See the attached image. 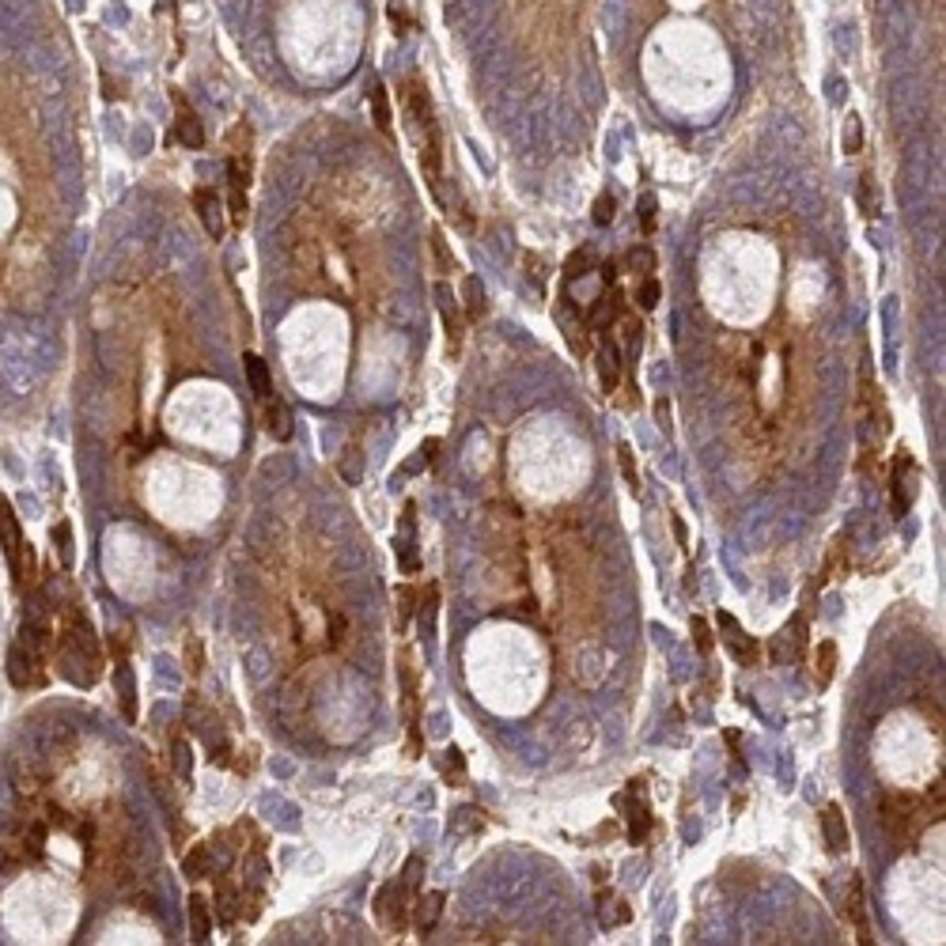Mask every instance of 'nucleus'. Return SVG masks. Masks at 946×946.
Returning a JSON list of instances; mask_svg holds the SVG:
<instances>
[{
	"instance_id": "obj_1",
	"label": "nucleus",
	"mask_w": 946,
	"mask_h": 946,
	"mask_svg": "<svg viewBox=\"0 0 946 946\" xmlns=\"http://www.w3.org/2000/svg\"><path fill=\"white\" fill-rule=\"evenodd\" d=\"M49 610L58 613V629H53V663H58L61 678H68L80 689H91L103 674L99 632L91 629L76 594H72L68 602H53Z\"/></svg>"
},
{
	"instance_id": "obj_2",
	"label": "nucleus",
	"mask_w": 946,
	"mask_h": 946,
	"mask_svg": "<svg viewBox=\"0 0 946 946\" xmlns=\"http://www.w3.org/2000/svg\"><path fill=\"white\" fill-rule=\"evenodd\" d=\"M0 549H4L15 591H27V587L39 584V557H34L31 541L23 538L20 515H15V507H12L8 496H0Z\"/></svg>"
},
{
	"instance_id": "obj_3",
	"label": "nucleus",
	"mask_w": 946,
	"mask_h": 946,
	"mask_svg": "<svg viewBox=\"0 0 946 946\" xmlns=\"http://www.w3.org/2000/svg\"><path fill=\"white\" fill-rule=\"evenodd\" d=\"M879 814H882V829L894 836L897 844H913L916 833H920V826H927L920 799L901 795V791H882Z\"/></svg>"
},
{
	"instance_id": "obj_4",
	"label": "nucleus",
	"mask_w": 946,
	"mask_h": 946,
	"mask_svg": "<svg viewBox=\"0 0 946 946\" xmlns=\"http://www.w3.org/2000/svg\"><path fill=\"white\" fill-rule=\"evenodd\" d=\"M409 913H413V894L406 889L402 879L379 886V894H375V920H379V927H383V932L402 935L406 927H409Z\"/></svg>"
},
{
	"instance_id": "obj_5",
	"label": "nucleus",
	"mask_w": 946,
	"mask_h": 946,
	"mask_svg": "<svg viewBox=\"0 0 946 946\" xmlns=\"http://www.w3.org/2000/svg\"><path fill=\"white\" fill-rule=\"evenodd\" d=\"M716 625H719V632H723V644H727V651L735 655V659L742 663V666H757L761 663V644H757V636H750L745 632L738 621L731 613H716Z\"/></svg>"
},
{
	"instance_id": "obj_6",
	"label": "nucleus",
	"mask_w": 946,
	"mask_h": 946,
	"mask_svg": "<svg viewBox=\"0 0 946 946\" xmlns=\"http://www.w3.org/2000/svg\"><path fill=\"white\" fill-rule=\"evenodd\" d=\"M629 311V303H625V288H617V284H610L602 296H598L587 311H584V322H587V330H594V334H606V330H613V322L621 318Z\"/></svg>"
},
{
	"instance_id": "obj_7",
	"label": "nucleus",
	"mask_w": 946,
	"mask_h": 946,
	"mask_svg": "<svg viewBox=\"0 0 946 946\" xmlns=\"http://www.w3.org/2000/svg\"><path fill=\"white\" fill-rule=\"evenodd\" d=\"M435 307H440V318H443V330H447L451 353H459V349H462V337H466V318H462L459 296H454V288H451L447 281L435 284Z\"/></svg>"
},
{
	"instance_id": "obj_8",
	"label": "nucleus",
	"mask_w": 946,
	"mask_h": 946,
	"mask_svg": "<svg viewBox=\"0 0 946 946\" xmlns=\"http://www.w3.org/2000/svg\"><path fill=\"white\" fill-rule=\"evenodd\" d=\"M640 788H644V780H629V791L617 795V807H625V814H629V841L632 844H640L651 829V810L644 803Z\"/></svg>"
},
{
	"instance_id": "obj_9",
	"label": "nucleus",
	"mask_w": 946,
	"mask_h": 946,
	"mask_svg": "<svg viewBox=\"0 0 946 946\" xmlns=\"http://www.w3.org/2000/svg\"><path fill=\"white\" fill-rule=\"evenodd\" d=\"M402 704H406V731H409V754H421V693H416V674L402 655Z\"/></svg>"
},
{
	"instance_id": "obj_10",
	"label": "nucleus",
	"mask_w": 946,
	"mask_h": 946,
	"mask_svg": "<svg viewBox=\"0 0 946 946\" xmlns=\"http://www.w3.org/2000/svg\"><path fill=\"white\" fill-rule=\"evenodd\" d=\"M621 371H625V353H621V344H617V337L606 330V334H602V344H598V383H602L606 394L617 390V383H621Z\"/></svg>"
},
{
	"instance_id": "obj_11",
	"label": "nucleus",
	"mask_w": 946,
	"mask_h": 946,
	"mask_svg": "<svg viewBox=\"0 0 946 946\" xmlns=\"http://www.w3.org/2000/svg\"><path fill=\"white\" fill-rule=\"evenodd\" d=\"M174 140L182 144V148H205V125H201V118L193 114V106L182 99V95H174Z\"/></svg>"
},
{
	"instance_id": "obj_12",
	"label": "nucleus",
	"mask_w": 946,
	"mask_h": 946,
	"mask_svg": "<svg viewBox=\"0 0 946 946\" xmlns=\"http://www.w3.org/2000/svg\"><path fill=\"white\" fill-rule=\"evenodd\" d=\"M193 209H197V220H201V228L212 235L216 243L224 239V201H220V193L201 186V190H193Z\"/></svg>"
},
{
	"instance_id": "obj_13",
	"label": "nucleus",
	"mask_w": 946,
	"mask_h": 946,
	"mask_svg": "<svg viewBox=\"0 0 946 946\" xmlns=\"http://www.w3.org/2000/svg\"><path fill=\"white\" fill-rule=\"evenodd\" d=\"M443 905H447V894H443V889H428V894L421 889V894L413 897V913H409L413 924H416V932H421V935H432V927L440 924V916H443Z\"/></svg>"
},
{
	"instance_id": "obj_14",
	"label": "nucleus",
	"mask_w": 946,
	"mask_h": 946,
	"mask_svg": "<svg viewBox=\"0 0 946 946\" xmlns=\"http://www.w3.org/2000/svg\"><path fill=\"white\" fill-rule=\"evenodd\" d=\"M822 836H826V848L833 852V856L848 852L852 836H848V817H844L841 803H826V810H822Z\"/></svg>"
},
{
	"instance_id": "obj_15",
	"label": "nucleus",
	"mask_w": 946,
	"mask_h": 946,
	"mask_svg": "<svg viewBox=\"0 0 946 946\" xmlns=\"http://www.w3.org/2000/svg\"><path fill=\"white\" fill-rule=\"evenodd\" d=\"M114 693H118V704H121V716L129 723H137V678H133L129 659L114 663Z\"/></svg>"
},
{
	"instance_id": "obj_16",
	"label": "nucleus",
	"mask_w": 946,
	"mask_h": 946,
	"mask_svg": "<svg viewBox=\"0 0 946 946\" xmlns=\"http://www.w3.org/2000/svg\"><path fill=\"white\" fill-rule=\"evenodd\" d=\"M265 428H269V435H272L277 443H288V440H292V432H296L292 409H288L277 394H272L269 402H265Z\"/></svg>"
},
{
	"instance_id": "obj_17",
	"label": "nucleus",
	"mask_w": 946,
	"mask_h": 946,
	"mask_svg": "<svg viewBox=\"0 0 946 946\" xmlns=\"http://www.w3.org/2000/svg\"><path fill=\"white\" fill-rule=\"evenodd\" d=\"M833 674H836V644L833 640H822L810 655V678L817 689H829L833 685Z\"/></svg>"
},
{
	"instance_id": "obj_18",
	"label": "nucleus",
	"mask_w": 946,
	"mask_h": 946,
	"mask_svg": "<svg viewBox=\"0 0 946 946\" xmlns=\"http://www.w3.org/2000/svg\"><path fill=\"white\" fill-rule=\"evenodd\" d=\"M243 363H246V379H250V390L258 394L262 402H269V397L277 394V390H272V375H269V363H265V360H262L258 353H246V356H243Z\"/></svg>"
},
{
	"instance_id": "obj_19",
	"label": "nucleus",
	"mask_w": 946,
	"mask_h": 946,
	"mask_svg": "<svg viewBox=\"0 0 946 946\" xmlns=\"http://www.w3.org/2000/svg\"><path fill=\"white\" fill-rule=\"evenodd\" d=\"M212 935V908H209V897L205 894H193L190 897V939L193 942H209Z\"/></svg>"
},
{
	"instance_id": "obj_20",
	"label": "nucleus",
	"mask_w": 946,
	"mask_h": 946,
	"mask_svg": "<svg viewBox=\"0 0 946 946\" xmlns=\"http://www.w3.org/2000/svg\"><path fill=\"white\" fill-rule=\"evenodd\" d=\"M182 875H186L190 882L212 875V844H193L186 856H182Z\"/></svg>"
},
{
	"instance_id": "obj_21",
	"label": "nucleus",
	"mask_w": 946,
	"mask_h": 946,
	"mask_svg": "<svg viewBox=\"0 0 946 946\" xmlns=\"http://www.w3.org/2000/svg\"><path fill=\"white\" fill-rule=\"evenodd\" d=\"M844 916L856 924L860 932V942H870V927H867V913H863V882L860 875H852V894H848V905H844Z\"/></svg>"
},
{
	"instance_id": "obj_22",
	"label": "nucleus",
	"mask_w": 946,
	"mask_h": 946,
	"mask_svg": "<svg viewBox=\"0 0 946 946\" xmlns=\"http://www.w3.org/2000/svg\"><path fill=\"white\" fill-rule=\"evenodd\" d=\"M49 538H53V553H58V564H61L65 572H72V564H76V553H72V526L61 519V522L49 531Z\"/></svg>"
},
{
	"instance_id": "obj_23",
	"label": "nucleus",
	"mask_w": 946,
	"mask_h": 946,
	"mask_svg": "<svg viewBox=\"0 0 946 946\" xmlns=\"http://www.w3.org/2000/svg\"><path fill=\"white\" fill-rule=\"evenodd\" d=\"M337 473H341L344 485H360V481H363V454H360L356 443L344 447V454L337 459Z\"/></svg>"
},
{
	"instance_id": "obj_24",
	"label": "nucleus",
	"mask_w": 946,
	"mask_h": 946,
	"mask_svg": "<svg viewBox=\"0 0 946 946\" xmlns=\"http://www.w3.org/2000/svg\"><path fill=\"white\" fill-rule=\"evenodd\" d=\"M416 602H421V610H416V613H421V636H432L435 632V602H440V587L428 584V591L416 598Z\"/></svg>"
},
{
	"instance_id": "obj_25",
	"label": "nucleus",
	"mask_w": 946,
	"mask_h": 946,
	"mask_svg": "<svg viewBox=\"0 0 946 946\" xmlns=\"http://www.w3.org/2000/svg\"><path fill=\"white\" fill-rule=\"evenodd\" d=\"M462 292H466V318H469V322L485 318V296H481L477 277H466V281H462Z\"/></svg>"
},
{
	"instance_id": "obj_26",
	"label": "nucleus",
	"mask_w": 946,
	"mask_h": 946,
	"mask_svg": "<svg viewBox=\"0 0 946 946\" xmlns=\"http://www.w3.org/2000/svg\"><path fill=\"white\" fill-rule=\"evenodd\" d=\"M371 114H375V125L383 133H390V95H387V87L383 84H375V91H371Z\"/></svg>"
},
{
	"instance_id": "obj_27",
	"label": "nucleus",
	"mask_w": 946,
	"mask_h": 946,
	"mask_svg": "<svg viewBox=\"0 0 946 946\" xmlns=\"http://www.w3.org/2000/svg\"><path fill=\"white\" fill-rule=\"evenodd\" d=\"M212 908H220V920L231 924V920H235V908H243V897H235V889H231L228 882H220V886H216V901H212Z\"/></svg>"
},
{
	"instance_id": "obj_28",
	"label": "nucleus",
	"mask_w": 946,
	"mask_h": 946,
	"mask_svg": "<svg viewBox=\"0 0 946 946\" xmlns=\"http://www.w3.org/2000/svg\"><path fill=\"white\" fill-rule=\"evenodd\" d=\"M594 265V254L584 246V250H576L568 262H564V284H572V281H579V277H587V269Z\"/></svg>"
},
{
	"instance_id": "obj_29",
	"label": "nucleus",
	"mask_w": 946,
	"mask_h": 946,
	"mask_svg": "<svg viewBox=\"0 0 946 946\" xmlns=\"http://www.w3.org/2000/svg\"><path fill=\"white\" fill-rule=\"evenodd\" d=\"M228 212H231V224H235V228L246 224L250 201H246V190H243V186H228Z\"/></svg>"
},
{
	"instance_id": "obj_30",
	"label": "nucleus",
	"mask_w": 946,
	"mask_h": 946,
	"mask_svg": "<svg viewBox=\"0 0 946 946\" xmlns=\"http://www.w3.org/2000/svg\"><path fill=\"white\" fill-rule=\"evenodd\" d=\"M617 322H621V341H625V349H629V353H640V341H644V322L636 318V315H629V311H625L621 318H617Z\"/></svg>"
},
{
	"instance_id": "obj_31",
	"label": "nucleus",
	"mask_w": 946,
	"mask_h": 946,
	"mask_svg": "<svg viewBox=\"0 0 946 946\" xmlns=\"http://www.w3.org/2000/svg\"><path fill=\"white\" fill-rule=\"evenodd\" d=\"M171 765H174L178 776H190V769H193V761H190V742L182 738L178 731L171 735Z\"/></svg>"
},
{
	"instance_id": "obj_32",
	"label": "nucleus",
	"mask_w": 946,
	"mask_h": 946,
	"mask_svg": "<svg viewBox=\"0 0 946 946\" xmlns=\"http://www.w3.org/2000/svg\"><path fill=\"white\" fill-rule=\"evenodd\" d=\"M617 462H621V473H625V485L632 488V493H640V473H636V454L629 443L617 447Z\"/></svg>"
},
{
	"instance_id": "obj_33",
	"label": "nucleus",
	"mask_w": 946,
	"mask_h": 946,
	"mask_svg": "<svg viewBox=\"0 0 946 946\" xmlns=\"http://www.w3.org/2000/svg\"><path fill=\"white\" fill-rule=\"evenodd\" d=\"M397 879H402L406 889L416 897V894H421V879H424V860H421V856H409V860H406V870H402Z\"/></svg>"
},
{
	"instance_id": "obj_34",
	"label": "nucleus",
	"mask_w": 946,
	"mask_h": 946,
	"mask_svg": "<svg viewBox=\"0 0 946 946\" xmlns=\"http://www.w3.org/2000/svg\"><path fill=\"white\" fill-rule=\"evenodd\" d=\"M659 296H663V288H659V281H655V277H644V281H640V288H636V303H640L644 311H655V303H659Z\"/></svg>"
},
{
	"instance_id": "obj_35",
	"label": "nucleus",
	"mask_w": 946,
	"mask_h": 946,
	"mask_svg": "<svg viewBox=\"0 0 946 946\" xmlns=\"http://www.w3.org/2000/svg\"><path fill=\"white\" fill-rule=\"evenodd\" d=\"M394 598H397V617H402V629H406L409 617H413V610H416V591H413L409 584H397Z\"/></svg>"
},
{
	"instance_id": "obj_36",
	"label": "nucleus",
	"mask_w": 946,
	"mask_h": 946,
	"mask_svg": "<svg viewBox=\"0 0 946 946\" xmlns=\"http://www.w3.org/2000/svg\"><path fill=\"white\" fill-rule=\"evenodd\" d=\"M613 216H617V201H613L610 193H602V197L594 201V209H591V220H594L598 228H610V224H613Z\"/></svg>"
},
{
	"instance_id": "obj_37",
	"label": "nucleus",
	"mask_w": 946,
	"mask_h": 946,
	"mask_svg": "<svg viewBox=\"0 0 946 946\" xmlns=\"http://www.w3.org/2000/svg\"><path fill=\"white\" fill-rule=\"evenodd\" d=\"M693 644H697V651L701 655H712V647H716V636H712V629H708V621L704 617H693Z\"/></svg>"
},
{
	"instance_id": "obj_38",
	"label": "nucleus",
	"mask_w": 946,
	"mask_h": 946,
	"mask_svg": "<svg viewBox=\"0 0 946 946\" xmlns=\"http://www.w3.org/2000/svg\"><path fill=\"white\" fill-rule=\"evenodd\" d=\"M629 269L640 272V277H651V272H655V254H651L647 246H636V250L629 254Z\"/></svg>"
},
{
	"instance_id": "obj_39",
	"label": "nucleus",
	"mask_w": 946,
	"mask_h": 946,
	"mask_svg": "<svg viewBox=\"0 0 946 946\" xmlns=\"http://www.w3.org/2000/svg\"><path fill=\"white\" fill-rule=\"evenodd\" d=\"M860 209L863 216H879V201H875V178L863 174L860 178Z\"/></svg>"
},
{
	"instance_id": "obj_40",
	"label": "nucleus",
	"mask_w": 946,
	"mask_h": 946,
	"mask_svg": "<svg viewBox=\"0 0 946 946\" xmlns=\"http://www.w3.org/2000/svg\"><path fill=\"white\" fill-rule=\"evenodd\" d=\"M432 250H435V262H440V272H451L454 269V258L447 254V243H443V231L432 228Z\"/></svg>"
},
{
	"instance_id": "obj_41",
	"label": "nucleus",
	"mask_w": 946,
	"mask_h": 946,
	"mask_svg": "<svg viewBox=\"0 0 946 946\" xmlns=\"http://www.w3.org/2000/svg\"><path fill=\"white\" fill-rule=\"evenodd\" d=\"M435 451H440V440H424V443H421V451H416V454H421V459H416V462H413L409 469H421V466H432V462H435Z\"/></svg>"
},
{
	"instance_id": "obj_42",
	"label": "nucleus",
	"mask_w": 946,
	"mask_h": 946,
	"mask_svg": "<svg viewBox=\"0 0 946 946\" xmlns=\"http://www.w3.org/2000/svg\"><path fill=\"white\" fill-rule=\"evenodd\" d=\"M848 121H852V125H848V133H844V148H848V152H860V137H863V133H860V118L852 114Z\"/></svg>"
},
{
	"instance_id": "obj_43",
	"label": "nucleus",
	"mask_w": 946,
	"mask_h": 946,
	"mask_svg": "<svg viewBox=\"0 0 946 946\" xmlns=\"http://www.w3.org/2000/svg\"><path fill=\"white\" fill-rule=\"evenodd\" d=\"M640 220H644V231H655V197H640Z\"/></svg>"
},
{
	"instance_id": "obj_44",
	"label": "nucleus",
	"mask_w": 946,
	"mask_h": 946,
	"mask_svg": "<svg viewBox=\"0 0 946 946\" xmlns=\"http://www.w3.org/2000/svg\"><path fill=\"white\" fill-rule=\"evenodd\" d=\"M598 277H602V284H606V288H610V284H617V262H613V258L598 262Z\"/></svg>"
},
{
	"instance_id": "obj_45",
	"label": "nucleus",
	"mask_w": 946,
	"mask_h": 946,
	"mask_svg": "<svg viewBox=\"0 0 946 946\" xmlns=\"http://www.w3.org/2000/svg\"><path fill=\"white\" fill-rule=\"evenodd\" d=\"M655 421H659L663 432H670V402H666V397H659V402H655Z\"/></svg>"
},
{
	"instance_id": "obj_46",
	"label": "nucleus",
	"mask_w": 946,
	"mask_h": 946,
	"mask_svg": "<svg viewBox=\"0 0 946 946\" xmlns=\"http://www.w3.org/2000/svg\"><path fill=\"white\" fill-rule=\"evenodd\" d=\"M341 640H344V617L330 613V644H341Z\"/></svg>"
},
{
	"instance_id": "obj_47",
	"label": "nucleus",
	"mask_w": 946,
	"mask_h": 946,
	"mask_svg": "<svg viewBox=\"0 0 946 946\" xmlns=\"http://www.w3.org/2000/svg\"><path fill=\"white\" fill-rule=\"evenodd\" d=\"M670 526H674V538H678L682 549H689V531H685V522H682L678 515H670Z\"/></svg>"
},
{
	"instance_id": "obj_48",
	"label": "nucleus",
	"mask_w": 946,
	"mask_h": 946,
	"mask_svg": "<svg viewBox=\"0 0 946 946\" xmlns=\"http://www.w3.org/2000/svg\"><path fill=\"white\" fill-rule=\"evenodd\" d=\"M190 674H201V644L190 640Z\"/></svg>"
},
{
	"instance_id": "obj_49",
	"label": "nucleus",
	"mask_w": 946,
	"mask_h": 946,
	"mask_svg": "<svg viewBox=\"0 0 946 946\" xmlns=\"http://www.w3.org/2000/svg\"><path fill=\"white\" fill-rule=\"evenodd\" d=\"M522 262H526V269H531V281H534V284L541 288V262L534 258V254H526V258H522Z\"/></svg>"
}]
</instances>
